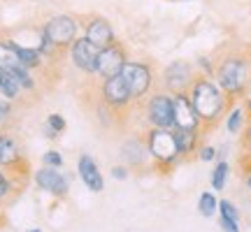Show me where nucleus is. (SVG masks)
Instances as JSON below:
<instances>
[{"label":"nucleus","mask_w":251,"mask_h":232,"mask_svg":"<svg viewBox=\"0 0 251 232\" xmlns=\"http://www.w3.org/2000/svg\"><path fill=\"white\" fill-rule=\"evenodd\" d=\"M186 95L191 100L193 109H196L200 123H202V130L216 125L224 118L226 112L230 109V98L216 86V81L207 79V77H198L191 84Z\"/></svg>","instance_id":"nucleus-1"},{"label":"nucleus","mask_w":251,"mask_h":232,"mask_svg":"<svg viewBox=\"0 0 251 232\" xmlns=\"http://www.w3.org/2000/svg\"><path fill=\"white\" fill-rule=\"evenodd\" d=\"M216 86L230 100L242 98L251 84V65L244 56H228L214 68Z\"/></svg>","instance_id":"nucleus-2"},{"label":"nucleus","mask_w":251,"mask_h":232,"mask_svg":"<svg viewBox=\"0 0 251 232\" xmlns=\"http://www.w3.org/2000/svg\"><path fill=\"white\" fill-rule=\"evenodd\" d=\"M147 151L151 153V158L161 167H172L179 161V149H177V139H175V130L170 128H151L147 133Z\"/></svg>","instance_id":"nucleus-3"},{"label":"nucleus","mask_w":251,"mask_h":232,"mask_svg":"<svg viewBox=\"0 0 251 232\" xmlns=\"http://www.w3.org/2000/svg\"><path fill=\"white\" fill-rule=\"evenodd\" d=\"M0 70L9 72L17 79L19 86H21V91H35V86H37L35 79H33L30 70L21 63L17 45L12 40H0Z\"/></svg>","instance_id":"nucleus-4"},{"label":"nucleus","mask_w":251,"mask_h":232,"mask_svg":"<svg viewBox=\"0 0 251 232\" xmlns=\"http://www.w3.org/2000/svg\"><path fill=\"white\" fill-rule=\"evenodd\" d=\"M77 19L68 17V14H58V17H51L42 26V37H47L56 49H68V46L77 40Z\"/></svg>","instance_id":"nucleus-5"},{"label":"nucleus","mask_w":251,"mask_h":232,"mask_svg":"<svg viewBox=\"0 0 251 232\" xmlns=\"http://www.w3.org/2000/svg\"><path fill=\"white\" fill-rule=\"evenodd\" d=\"M121 77L126 79L128 84V91H130V98L133 102L142 100L149 91H151V84H153V74H151V68L147 63H135V61H128L121 70Z\"/></svg>","instance_id":"nucleus-6"},{"label":"nucleus","mask_w":251,"mask_h":232,"mask_svg":"<svg viewBox=\"0 0 251 232\" xmlns=\"http://www.w3.org/2000/svg\"><path fill=\"white\" fill-rule=\"evenodd\" d=\"M100 100L102 105L112 112H124L133 105V98H130V91H128V84L121 77V72L109 77V79H102V86H100Z\"/></svg>","instance_id":"nucleus-7"},{"label":"nucleus","mask_w":251,"mask_h":232,"mask_svg":"<svg viewBox=\"0 0 251 232\" xmlns=\"http://www.w3.org/2000/svg\"><path fill=\"white\" fill-rule=\"evenodd\" d=\"M172 130H193V133H202V123L198 118L196 109L191 105L186 93H175L172 95Z\"/></svg>","instance_id":"nucleus-8"},{"label":"nucleus","mask_w":251,"mask_h":232,"mask_svg":"<svg viewBox=\"0 0 251 232\" xmlns=\"http://www.w3.org/2000/svg\"><path fill=\"white\" fill-rule=\"evenodd\" d=\"M147 121L151 128H170L172 130V116H175V109H172V95L168 93H156L147 100Z\"/></svg>","instance_id":"nucleus-9"},{"label":"nucleus","mask_w":251,"mask_h":232,"mask_svg":"<svg viewBox=\"0 0 251 232\" xmlns=\"http://www.w3.org/2000/svg\"><path fill=\"white\" fill-rule=\"evenodd\" d=\"M100 56V46L89 42L86 37H77L70 45V58L75 63V68L86 74H96V63Z\"/></svg>","instance_id":"nucleus-10"},{"label":"nucleus","mask_w":251,"mask_h":232,"mask_svg":"<svg viewBox=\"0 0 251 232\" xmlns=\"http://www.w3.org/2000/svg\"><path fill=\"white\" fill-rule=\"evenodd\" d=\"M126 63H128V58H126L124 46L114 42L112 46L100 49L98 63H96V74H98L100 79H109V77H114V74H119V72L124 70Z\"/></svg>","instance_id":"nucleus-11"},{"label":"nucleus","mask_w":251,"mask_h":232,"mask_svg":"<svg viewBox=\"0 0 251 232\" xmlns=\"http://www.w3.org/2000/svg\"><path fill=\"white\" fill-rule=\"evenodd\" d=\"M33 179H35V184L40 190H45V193H49V195H54V197H65L68 190H70L68 177H65L63 172L54 170V167H40V170L33 174Z\"/></svg>","instance_id":"nucleus-12"},{"label":"nucleus","mask_w":251,"mask_h":232,"mask_svg":"<svg viewBox=\"0 0 251 232\" xmlns=\"http://www.w3.org/2000/svg\"><path fill=\"white\" fill-rule=\"evenodd\" d=\"M193 81H196L193 79V68L186 61H175L163 74V84L168 91H172V95L175 93H188Z\"/></svg>","instance_id":"nucleus-13"},{"label":"nucleus","mask_w":251,"mask_h":232,"mask_svg":"<svg viewBox=\"0 0 251 232\" xmlns=\"http://www.w3.org/2000/svg\"><path fill=\"white\" fill-rule=\"evenodd\" d=\"M77 172H79V179L84 181V186L89 188L91 193H100L105 188V181H102V174L98 170V162L91 158L89 153H81L79 161H77Z\"/></svg>","instance_id":"nucleus-14"},{"label":"nucleus","mask_w":251,"mask_h":232,"mask_svg":"<svg viewBox=\"0 0 251 232\" xmlns=\"http://www.w3.org/2000/svg\"><path fill=\"white\" fill-rule=\"evenodd\" d=\"M86 40L89 42H93L96 46H100V49H105V46H112L114 42H117V37H114V30H112V26H109L107 19H91L89 23H86Z\"/></svg>","instance_id":"nucleus-15"},{"label":"nucleus","mask_w":251,"mask_h":232,"mask_svg":"<svg viewBox=\"0 0 251 232\" xmlns=\"http://www.w3.org/2000/svg\"><path fill=\"white\" fill-rule=\"evenodd\" d=\"M21 165H26V161L21 158L17 142H14L9 135H0V167L19 170Z\"/></svg>","instance_id":"nucleus-16"},{"label":"nucleus","mask_w":251,"mask_h":232,"mask_svg":"<svg viewBox=\"0 0 251 232\" xmlns=\"http://www.w3.org/2000/svg\"><path fill=\"white\" fill-rule=\"evenodd\" d=\"M200 133H193V130H175V139H177V149H179V158L181 156H188V153L198 151L200 146Z\"/></svg>","instance_id":"nucleus-17"},{"label":"nucleus","mask_w":251,"mask_h":232,"mask_svg":"<svg viewBox=\"0 0 251 232\" xmlns=\"http://www.w3.org/2000/svg\"><path fill=\"white\" fill-rule=\"evenodd\" d=\"M249 112L244 109V105H237V107H230L228 109V116H226V128L230 135H240L244 130V125L249 121Z\"/></svg>","instance_id":"nucleus-18"},{"label":"nucleus","mask_w":251,"mask_h":232,"mask_svg":"<svg viewBox=\"0 0 251 232\" xmlns=\"http://www.w3.org/2000/svg\"><path fill=\"white\" fill-rule=\"evenodd\" d=\"M14 45H17V42H14ZM17 51H19L21 63L26 65L28 70H37V68H42L45 56L37 51V46H21V45H17Z\"/></svg>","instance_id":"nucleus-19"},{"label":"nucleus","mask_w":251,"mask_h":232,"mask_svg":"<svg viewBox=\"0 0 251 232\" xmlns=\"http://www.w3.org/2000/svg\"><path fill=\"white\" fill-rule=\"evenodd\" d=\"M0 93H2L9 102H12V100H17L19 93H21V86L17 84V79H14L9 72H5V70H0Z\"/></svg>","instance_id":"nucleus-20"},{"label":"nucleus","mask_w":251,"mask_h":232,"mask_svg":"<svg viewBox=\"0 0 251 232\" xmlns=\"http://www.w3.org/2000/svg\"><path fill=\"white\" fill-rule=\"evenodd\" d=\"M65 118L61 114H49L47 116V123H45V133L49 139H56V137H61V133L65 130Z\"/></svg>","instance_id":"nucleus-21"},{"label":"nucleus","mask_w":251,"mask_h":232,"mask_svg":"<svg viewBox=\"0 0 251 232\" xmlns=\"http://www.w3.org/2000/svg\"><path fill=\"white\" fill-rule=\"evenodd\" d=\"M198 211L205 216V218H209V216H214L216 211H219V200H216L209 190H205L202 195H200V200H198Z\"/></svg>","instance_id":"nucleus-22"},{"label":"nucleus","mask_w":251,"mask_h":232,"mask_svg":"<svg viewBox=\"0 0 251 232\" xmlns=\"http://www.w3.org/2000/svg\"><path fill=\"white\" fill-rule=\"evenodd\" d=\"M228 172H230V165H228L226 161H219V162H216L214 172H212V188H214V190H224V188H226Z\"/></svg>","instance_id":"nucleus-23"},{"label":"nucleus","mask_w":251,"mask_h":232,"mask_svg":"<svg viewBox=\"0 0 251 232\" xmlns=\"http://www.w3.org/2000/svg\"><path fill=\"white\" fill-rule=\"evenodd\" d=\"M219 216L226 218V221L240 223V211H237V207H235L230 200H219Z\"/></svg>","instance_id":"nucleus-24"},{"label":"nucleus","mask_w":251,"mask_h":232,"mask_svg":"<svg viewBox=\"0 0 251 232\" xmlns=\"http://www.w3.org/2000/svg\"><path fill=\"white\" fill-rule=\"evenodd\" d=\"M42 162H45V167L61 170V167H63V156L58 151H47L45 156H42Z\"/></svg>","instance_id":"nucleus-25"},{"label":"nucleus","mask_w":251,"mask_h":232,"mask_svg":"<svg viewBox=\"0 0 251 232\" xmlns=\"http://www.w3.org/2000/svg\"><path fill=\"white\" fill-rule=\"evenodd\" d=\"M9 193H12V179L0 170V200L9 197Z\"/></svg>","instance_id":"nucleus-26"},{"label":"nucleus","mask_w":251,"mask_h":232,"mask_svg":"<svg viewBox=\"0 0 251 232\" xmlns=\"http://www.w3.org/2000/svg\"><path fill=\"white\" fill-rule=\"evenodd\" d=\"M9 114H12V102L0 93V123H5L9 118Z\"/></svg>","instance_id":"nucleus-27"},{"label":"nucleus","mask_w":251,"mask_h":232,"mask_svg":"<svg viewBox=\"0 0 251 232\" xmlns=\"http://www.w3.org/2000/svg\"><path fill=\"white\" fill-rule=\"evenodd\" d=\"M198 158H200L202 162L214 161V158H216V149H214V146H200V149H198Z\"/></svg>","instance_id":"nucleus-28"},{"label":"nucleus","mask_w":251,"mask_h":232,"mask_svg":"<svg viewBox=\"0 0 251 232\" xmlns=\"http://www.w3.org/2000/svg\"><path fill=\"white\" fill-rule=\"evenodd\" d=\"M242 144H244V149H247V156H251V116L242 130Z\"/></svg>","instance_id":"nucleus-29"},{"label":"nucleus","mask_w":251,"mask_h":232,"mask_svg":"<svg viewBox=\"0 0 251 232\" xmlns=\"http://www.w3.org/2000/svg\"><path fill=\"white\" fill-rule=\"evenodd\" d=\"M219 225H221V230L224 232H240V223H233V221H226L219 216Z\"/></svg>","instance_id":"nucleus-30"},{"label":"nucleus","mask_w":251,"mask_h":232,"mask_svg":"<svg viewBox=\"0 0 251 232\" xmlns=\"http://www.w3.org/2000/svg\"><path fill=\"white\" fill-rule=\"evenodd\" d=\"M112 177H114V179H128V170L119 165V167H114V170H112Z\"/></svg>","instance_id":"nucleus-31"},{"label":"nucleus","mask_w":251,"mask_h":232,"mask_svg":"<svg viewBox=\"0 0 251 232\" xmlns=\"http://www.w3.org/2000/svg\"><path fill=\"white\" fill-rule=\"evenodd\" d=\"M244 109H247V112H249V114H251V98H247V100H244Z\"/></svg>","instance_id":"nucleus-32"},{"label":"nucleus","mask_w":251,"mask_h":232,"mask_svg":"<svg viewBox=\"0 0 251 232\" xmlns=\"http://www.w3.org/2000/svg\"><path fill=\"white\" fill-rule=\"evenodd\" d=\"M244 167H247V172L251 170V156H247V161H244Z\"/></svg>","instance_id":"nucleus-33"},{"label":"nucleus","mask_w":251,"mask_h":232,"mask_svg":"<svg viewBox=\"0 0 251 232\" xmlns=\"http://www.w3.org/2000/svg\"><path fill=\"white\" fill-rule=\"evenodd\" d=\"M244 181H247V186H249V188H251V170H249V172H247V177H244Z\"/></svg>","instance_id":"nucleus-34"},{"label":"nucleus","mask_w":251,"mask_h":232,"mask_svg":"<svg viewBox=\"0 0 251 232\" xmlns=\"http://www.w3.org/2000/svg\"><path fill=\"white\" fill-rule=\"evenodd\" d=\"M26 232H42L40 228H30V230H26Z\"/></svg>","instance_id":"nucleus-35"},{"label":"nucleus","mask_w":251,"mask_h":232,"mask_svg":"<svg viewBox=\"0 0 251 232\" xmlns=\"http://www.w3.org/2000/svg\"><path fill=\"white\" fill-rule=\"evenodd\" d=\"M0 225H2V214H0Z\"/></svg>","instance_id":"nucleus-36"}]
</instances>
